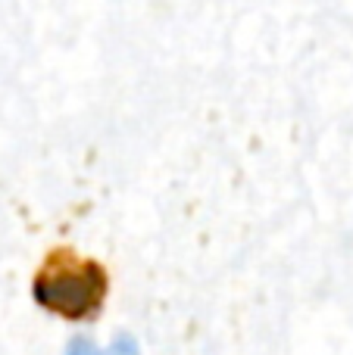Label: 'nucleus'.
Listing matches in <instances>:
<instances>
[{
    "label": "nucleus",
    "mask_w": 353,
    "mask_h": 355,
    "mask_svg": "<svg viewBox=\"0 0 353 355\" xmlns=\"http://www.w3.org/2000/svg\"><path fill=\"white\" fill-rule=\"evenodd\" d=\"M106 296V275L94 262H50L35 277V300L63 318H88Z\"/></svg>",
    "instance_id": "obj_1"
},
{
    "label": "nucleus",
    "mask_w": 353,
    "mask_h": 355,
    "mask_svg": "<svg viewBox=\"0 0 353 355\" xmlns=\"http://www.w3.org/2000/svg\"><path fill=\"white\" fill-rule=\"evenodd\" d=\"M110 355H141V352H138V343L131 337H119L116 343L110 346Z\"/></svg>",
    "instance_id": "obj_2"
},
{
    "label": "nucleus",
    "mask_w": 353,
    "mask_h": 355,
    "mask_svg": "<svg viewBox=\"0 0 353 355\" xmlns=\"http://www.w3.org/2000/svg\"><path fill=\"white\" fill-rule=\"evenodd\" d=\"M69 355H100L91 340H72L69 343Z\"/></svg>",
    "instance_id": "obj_3"
}]
</instances>
